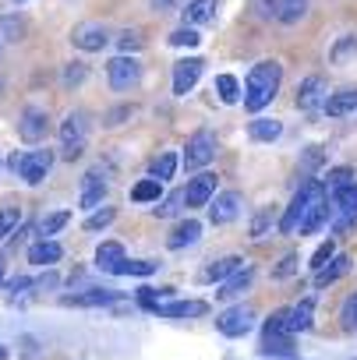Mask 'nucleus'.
Here are the masks:
<instances>
[{"instance_id":"nucleus-1","label":"nucleus","mask_w":357,"mask_h":360,"mask_svg":"<svg viewBox=\"0 0 357 360\" xmlns=\"http://www.w3.org/2000/svg\"><path fill=\"white\" fill-rule=\"evenodd\" d=\"M280 82H283L280 60H262V64H255L251 75H248V85H244V106H248L251 113L265 110V106L276 99Z\"/></svg>"},{"instance_id":"nucleus-2","label":"nucleus","mask_w":357,"mask_h":360,"mask_svg":"<svg viewBox=\"0 0 357 360\" xmlns=\"http://www.w3.org/2000/svg\"><path fill=\"white\" fill-rule=\"evenodd\" d=\"M8 166H11V173H18L25 184H43L46 180V173H50V166H54V152L50 148H39V152H15L11 159H8Z\"/></svg>"},{"instance_id":"nucleus-3","label":"nucleus","mask_w":357,"mask_h":360,"mask_svg":"<svg viewBox=\"0 0 357 360\" xmlns=\"http://www.w3.org/2000/svg\"><path fill=\"white\" fill-rule=\"evenodd\" d=\"M85 138H89V117L85 113H68L64 124H61V155L78 159L85 152Z\"/></svg>"},{"instance_id":"nucleus-4","label":"nucleus","mask_w":357,"mask_h":360,"mask_svg":"<svg viewBox=\"0 0 357 360\" xmlns=\"http://www.w3.org/2000/svg\"><path fill=\"white\" fill-rule=\"evenodd\" d=\"M255 307L251 304H237V307H230V311H223L220 318H216V328L223 332V335H230V339H241V335H248L251 328H255Z\"/></svg>"},{"instance_id":"nucleus-5","label":"nucleus","mask_w":357,"mask_h":360,"mask_svg":"<svg viewBox=\"0 0 357 360\" xmlns=\"http://www.w3.org/2000/svg\"><path fill=\"white\" fill-rule=\"evenodd\" d=\"M213 155H216V134L213 131H195L188 138V148H184V166L202 169V166L213 162Z\"/></svg>"},{"instance_id":"nucleus-6","label":"nucleus","mask_w":357,"mask_h":360,"mask_svg":"<svg viewBox=\"0 0 357 360\" xmlns=\"http://www.w3.org/2000/svg\"><path fill=\"white\" fill-rule=\"evenodd\" d=\"M106 78H110V89L127 92V89L138 85V78H142V64H138L134 57H113V60L106 64Z\"/></svg>"},{"instance_id":"nucleus-7","label":"nucleus","mask_w":357,"mask_h":360,"mask_svg":"<svg viewBox=\"0 0 357 360\" xmlns=\"http://www.w3.org/2000/svg\"><path fill=\"white\" fill-rule=\"evenodd\" d=\"M325 99H329V85H325V78L311 75V78H304V82L297 85V110H304V113L325 110Z\"/></svg>"},{"instance_id":"nucleus-8","label":"nucleus","mask_w":357,"mask_h":360,"mask_svg":"<svg viewBox=\"0 0 357 360\" xmlns=\"http://www.w3.org/2000/svg\"><path fill=\"white\" fill-rule=\"evenodd\" d=\"M332 212H336V226L339 230L357 223V180H350V184L332 191Z\"/></svg>"},{"instance_id":"nucleus-9","label":"nucleus","mask_w":357,"mask_h":360,"mask_svg":"<svg viewBox=\"0 0 357 360\" xmlns=\"http://www.w3.org/2000/svg\"><path fill=\"white\" fill-rule=\"evenodd\" d=\"M241 195L237 191H223V195H213V202H209V219H213V226H227V223H234L237 216H241Z\"/></svg>"},{"instance_id":"nucleus-10","label":"nucleus","mask_w":357,"mask_h":360,"mask_svg":"<svg viewBox=\"0 0 357 360\" xmlns=\"http://www.w3.org/2000/svg\"><path fill=\"white\" fill-rule=\"evenodd\" d=\"M202 60L199 57H192V60H177L173 64V96H188L195 85H199V78H202Z\"/></svg>"},{"instance_id":"nucleus-11","label":"nucleus","mask_w":357,"mask_h":360,"mask_svg":"<svg viewBox=\"0 0 357 360\" xmlns=\"http://www.w3.org/2000/svg\"><path fill=\"white\" fill-rule=\"evenodd\" d=\"M18 134H22V141H29V145L43 141V138L50 134V117H46V110H25L22 120H18Z\"/></svg>"},{"instance_id":"nucleus-12","label":"nucleus","mask_w":357,"mask_h":360,"mask_svg":"<svg viewBox=\"0 0 357 360\" xmlns=\"http://www.w3.org/2000/svg\"><path fill=\"white\" fill-rule=\"evenodd\" d=\"M152 311L159 318H202V314H209V304L206 300H163Z\"/></svg>"},{"instance_id":"nucleus-13","label":"nucleus","mask_w":357,"mask_h":360,"mask_svg":"<svg viewBox=\"0 0 357 360\" xmlns=\"http://www.w3.org/2000/svg\"><path fill=\"white\" fill-rule=\"evenodd\" d=\"M71 43H75L78 50L96 53V50H103V46L110 43V32H106L99 22H85V25H78V29L71 32Z\"/></svg>"},{"instance_id":"nucleus-14","label":"nucleus","mask_w":357,"mask_h":360,"mask_svg":"<svg viewBox=\"0 0 357 360\" xmlns=\"http://www.w3.org/2000/svg\"><path fill=\"white\" fill-rule=\"evenodd\" d=\"M311 325H315V297H304V300H297L294 307H287V321H283V328H287L290 335L308 332Z\"/></svg>"},{"instance_id":"nucleus-15","label":"nucleus","mask_w":357,"mask_h":360,"mask_svg":"<svg viewBox=\"0 0 357 360\" xmlns=\"http://www.w3.org/2000/svg\"><path fill=\"white\" fill-rule=\"evenodd\" d=\"M184 195V202L192 205V209H202V205H209L213 202V195H216V176L213 173H202V176H195L192 184L181 191Z\"/></svg>"},{"instance_id":"nucleus-16","label":"nucleus","mask_w":357,"mask_h":360,"mask_svg":"<svg viewBox=\"0 0 357 360\" xmlns=\"http://www.w3.org/2000/svg\"><path fill=\"white\" fill-rule=\"evenodd\" d=\"M251 279H255V269L244 262L230 279H223V283H220V293H216V297H220V300H234V297H241V293L251 286Z\"/></svg>"},{"instance_id":"nucleus-17","label":"nucleus","mask_w":357,"mask_h":360,"mask_svg":"<svg viewBox=\"0 0 357 360\" xmlns=\"http://www.w3.org/2000/svg\"><path fill=\"white\" fill-rule=\"evenodd\" d=\"M350 272V258L346 255H332L329 258V265H322V269H315V286L322 290V286H332L339 276H346Z\"/></svg>"},{"instance_id":"nucleus-18","label":"nucleus","mask_w":357,"mask_h":360,"mask_svg":"<svg viewBox=\"0 0 357 360\" xmlns=\"http://www.w3.org/2000/svg\"><path fill=\"white\" fill-rule=\"evenodd\" d=\"M216 11H220V4H216V0H192V4L181 11L184 15V25H206V22H213L216 18Z\"/></svg>"},{"instance_id":"nucleus-19","label":"nucleus","mask_w":357,"mask_h":360,"mask_svg":"<svg viewBox=\"0 0 357 360\" xmlns=\"http://www.w3.org/2000/svg\"><path fill=\"white\" fill-rule=\"evenodd\" d=\"M269 4H273V15L283 25H297L308 15V0H269Z\"/></svg>"},{"instance_id":"nucleus-20","label":"nucleus","mask_w":357,"mask_h":360,"mask_svg":"<svg viewBox=\"0 0 357 360\" xmlns=\"http://www.w3.org/2000/svg\"><path fill=\"white\" fill-rule=\"evenodd\" d=\"M199 237H202V223L199 219H184L181 226H177L173 233H170V248L173 251H181V248H192V244H199Z\"/></svg>"},{"instance_id":"nucleus-21","label":"nucleus","mask_w":357,"mask_h":360,"mask_svg":"<svg viewBox=\"0 0 357 360\" xmlns=\"http://www.w3.org/2000/svg\"><path fill=\"white\" fill-rule=\"evenodd\" d=\"M124 258H127V255H124V248H120L117 240H106V244L96 248V269H99V272H117V265H120Z\"/></svg>"},{"instance_id":"nucleus-22","label":"nucleus","mask_w":357,"mask_h":360,"mask_svg":"<svg viewBox=\"0 0 357 360\" xmlns=\"http://www.w3.org/2000/svg\"><path fill=\"white\" fill-rule=\"evenodd\" d=\"M61 255H64L61 244H57V240H46V237H43L39 244L29 248V262H32V265H57Z\"/></svg>"},{"instance_id":"nucleus-23","label":"nucleus","mask_w":357,"mask_h":360,"mask_svg":"<svg viewBox=\"0 0 357 360\" xmlns=\"http://www.w3.org/2000/svg\"><path fill=\"white\" fill-rule=\"evenodd\" d=\"M262 353L290 356V353H294V335H290V332H265V328H262Z\"/></svg>"},{"instance_id":"nucleus-24","label":"nucleus","mask_w":357,"mask_h":360,"mask_svg":"<svg viewBox=\"0 0 357 360\" xmlns=\"http://www.w3.org/2000/svg\"><path fill=\"white\" fill-rule=\"evenodd\" d=\"M353 110H357V89H343V92H336V96L325 99V113L329 117H346Z\"/></svg>"},{"instance_id":"nucleus-25","label":"nucleus","mask_w":357,"mask_h":360,"mask_svg":"<svg viewBox=\"0 0 357 360\" xmlns=\"http://www.w3.org/2000/svg\"><path fill=\"white\" fill-rule=\"evenodd\" d=\"M241 265H244V262H241L237 255H230V258H220V262H213V265L202 272V279H206V283H223V279H230V276H234Z\"/></svg>"},{"instance_id":"nucleus-26","label":"nucleus","mask_w":357,"mask_h":360,"mask_svg":"<svg viewBox=\"0 0 357 360\" xmlns=\"http://www.w3.org/2000/svg\"><path fill=\"white\" fill-rule=\"evenodd\" d=\"M248 134H251V141H276L283 134V124L269 120V117H258V120L248 124Z\"/></svg>"},{"instance_id":"nucleus-27","label":"nucleus","mask_w":357,"mask_h":360,"mask_svg":"<svg viewBox=\"0 0 357 360\" xmlns=\"http://www.w3.org/2000/svg\"><path fill=\"white\" fill-rule=\"evenodd\" d=\"M103 195H106V180H99V169H92V173L85 176L82 209H92V205H99V202H103Z\"/></svg>"},{"instance_id":"nucleus-28","label":"nucleus","mask_w":357,"mask_h":360,"mask_svg":"<svg viewBox=\"0 0 357 360\" xmlns=\"http://www.w3.org/2000/svg\"><path fill=\"white\" fill-rule=\"evenodd\" d=\"M120 293L117 290H89V293H75L68 297L64 304H82V307H103V304H113Z\"/></svg>"},{"instance_id":"nucleus-29","label":"nucleus","mask_w":357,"mask_h":360,"mask_svg":"<svg viewBox=\"0 0 357 360\" xmlns=\"http://www.w3.org/2000/svg\"><path fill=\"white\" fill-rule=\"evenodd\" d=\"M159 195H163V184L159 180H138V184L131 188V202H159Z\"/></svg>"},{"instance_id":"nucleus-30","label":"nucleus","mask_w":357,"mask_h":360,"mask_svg":"<svg viewBox=\"0 0 357 360\" xmlns=\"http://www.w3.org/2000/svg\"><path fill=\"white\" fill-rule=\"evenodd\" d=\"M173 169H177V155L173 152H163L156 162H152V180H159V184H166V180L173 176Z\"/></svg>"},{"instance_id":"nucleus-31","label":"nucleus","mask_w":357,"mask_h":360,"mask_svg":"<svg viewBox=\"0 0 357 360\" xmlns=\"http://www.w3.org/2000/svg\"><path fill=\"white\" fill-rule=\"evenodd\" d=\"M68 223H71V212H68V209H61V212H54V216H43L39 233H43V237H54V233H61Z\"/></svg>"},{"instance_id":"nucleus-32","label":"nucleus","mask_w":357,"mask_h":360,"mask_svg":"<svg viewBox=\"0 0 357 360\" xmlns=\"http://www.w3.org/2000/svg\"><path fill=\"white\" fill-rule=\"evenodd\" d=\"M216 92H220L223 103H237V99H241V85H237L234 75H220V78H216Z\"/></svg>"},{"instance_id":"nucleus-33","label":"nucleus","mask_w":357,"mask_h":360,"mask_svg":"<svg viewBox=\"0 0 357 360\" xmlns=\"http://www.w3.org/2000/svg\"><path fill=\"white\" fill-rule=\"evenodd\" d=\"M22 223V212L18 209H0V240H8Z\"/></svg>"},{"instance_id":"nucleus-34","label":"nucleus","mask_w":357,"mask_h":360,"mask_svg":"<svg viewBox=\"0 0 357 360\" xmlns=\"http://www.w3.org/2000/svg\"><path fill=\"white\" fill-rule=\"evenodd\" d=\"M25 36V22L8 15V18H0V39H22Z\"/></svg>"},{"instance_id":"nucleus-35","label":"nucleus","mask_w":357,"mask_h":360,"mask_svg":"<svg viewBox=\"0 0 357 360\" xmlns=\"http://www.w3.org/2000/svg\"><path fill=\"white\" fill-rule=\"evenodd\" d=\"M152 272H156L152 262H127V258H124V262L117 265L113 276H152Z\"/></svg>"},{"instance_id":"nucleus-36","label":"nucleus","mask_w":357,"mask_h":360,"mask_svg":"<svg viewBox=\"0 0 357 360\" xmlns=\"http://www.w3.org/2000/svg\"><path fill=\"white\" fill-rule=\"evenodd\" d=\"M339 321H343V328H357V290L343 300V307H339Z\"/></svg>"},{"instance_id":"nucleus-37","label":"nucleus","mask_w":357,"mask_h":360,"mask_svg":"<svg viewBox=\"0 0 357 360\" xmlns=\"http://www.w3.org/2000/svg\"><path fill=\"white\" fill-rule=\"evenodd\" d=\"M202 43V36L192 29V25H184V29H177L173 36H170V46H199Z\"/></svg>"},{"instance_id":"nucleus-38","label":"nucleus","mask_w":357,"mask_h":360,"mask_svg":"<svg viewBox=\"0 0 357 360\" xmlns=\"http://www.w3.org/2000/svg\"><path fill=\"white\" fill-rule=\"evenodd\" d=\"M173 297V290H138V304L142 307H156V304H163V300H170Z\"/></svg>"},{"instance_id":"nucleus-39","label":"nucleus","mask_w":357,"mask_h":360,"mask_svg":"<svg viewBox=\"0 0 357 360\" xmlns=\"http://www.w3.org/2000/svg\"><path fill=\"white\" fill-rule=\"evenodd\" d=\"M350 180H353V169H346V166H339V169H329V176L322 180V184H325V191L332 188H343V184H350Z\"/></svg>"},{"instance_id":"nucleus-40","label":"nucleus","mask_w":357,"mask_h":360,"mask_svg":"<svg viewBox=\"0 0 357 360\" xmlns=\"http://www.w3.org/2000/svg\"><path fill=\"white\" fill-rule=\"evenodd\" d=\"M322 162H325V148H322V145L304 148V155H301V166H304V169H318Z\"/></svg>"},{"instance_id":"nucleus-41","label":"nucleus","mask_w":357,"mask_h":360,"mask_svg":"<svg viewBox=\"0 0 357 360\" xmlns=\"http://www.w3.org/2000/svg\"><path fill=\"white\" fill-rule=\"evenodd\" d=\"M113 219H117V212H113V209H103V212H92V216L85 219V230H92V233H96V230H103V226H110Z\"/></svg>"},{"instance_id":"nucleus-42","label":"nucleus","mask_w":357,"mask_h":360,"mask_svg":"<svg viewBox=\"0 0 357 360\" xmlns=\"http://www.w3.org/2000/svg\"><path fill=\"white\" fill-rule=\"evenodd\" d=\"M269 226H273V209H262V212L255 216V223H251V237H255V240H262Z\"/></svg>"},{"instance_id":"nucleus-43","label":"nucleus","mask_w":357,"mask_h":360,"mask_svg":"<svg viewBox=\"0 0 357 360\" xmlns=\"http://www.w3.org/2000/svg\"><path fill=\"white\" fill-rule=\"evenodd\" d=\"M181 205H184V195H173V198H166L163 205H156V216H159V219L177 216V212H181Z\"/></svg>"},{"instance_id":"nucleus-44","label":"nucleus","mask_w":357,"mask_h":360,"mask_svg":"<svg viewBox=\"0 0 357 360\" xmlns=\"http://www.w3.org/2000/svg\"><path fill=\"white\" fill-rule=\"evenodd\" d=\"M332 255H336V244H332V237H329V240H325V244H322V248L311 255V269H322V265H325Z\"/></svg>"},{"instance_id":"nucleus-45","label":"nucleus","mask_w":357,"mask_h":360,"mask_svg":"<svg viewBox=\"0 0 357 360\" xmlns=\"http://www.w3.org/2000/svg\"><path fill=\"white\" fill-rule=\"evenodd\" d=\"M294 272H297V255H287V258L273 269V279H290Z\"/></svg>"},{"instance_id":"nucleus-46","label":"nucleus","mask_w":357,"mask_h":360,"mask_svg":"<svg viewBox=\"0 0 357 360\" xmlns=\"http://www.w3.org/2000/svg\"><path fill=\"white\" fill-rule=\"evenodd\" d=\"M350 53H357V36H343V43L332 50V60H346Z\"/></svg>"},{"instance_id":"nucleus-47","label":"nucleus","mask_w":357,"mask_h":360,"mask_svg":"<svg viewBox=\"0 0 357 360\" xmlns=\"http://www.w3.org/2000/svg\"><path fill=\"white\" fill-rule=\"evenodd\" d=\"M82 82H85V64H68L64 85H82Z\"/></svg>"},{"instance_id":"nucleus-48","label":"nucleus","mask_w":357,"mask_h":360,"mask_svg":"<svg viewBox=\"0 0 357 360\" xmlns=\"http://www.w3.org/2000/svg\"><path fill=\"white\" fill-rule=\"evenodd\" d=\"M117 43H120V46H124V50H138V46H142V43H145V39H142V32H138V29H134V32H124V36H120V39H117Z\"/></svg>"},{"instance_id":"nucleus-49","label":"nucleus","mask_w":357,"mask_h":360,"mask_svg":"<svg viewBox=\"0 0 357 360\" xmlns=\"http://www.w3.org/2000/svg\"><path fill=\"white\" fill-rule=\"evenodd\" d=\"M29 286H32V279H25V276H22V279H15V283H11V293H22V290H29Z\"/></svg>"},{"instance_id":"nucleus-50","label":"nucleus","mask_w":357,"mask_h":360,"mask_svg":"<svg viewBox=\"0 0 357 360\" xmlns=\"http://www.w3.org/2000/svg\"><path fill=\"white\" fill-rule=\"evenodd\" d=\"M152 4H156V8H170V4H173V0H152Z\"/></svg>"},{"instance_id":"nucleus-51","label":"nucleus","mask_w":357,"mask_h":360,"mask_svg":"<svg viewBox=\"0 0 357 360\" xmlns=\"http://www.w3.org/2000/svg\"><path fill=\"white\" fill-rule=\"evenodd\" d=\"M0 360H8V346H0Z\"/></svg>"},{"instance_id":"nucleus-52","label":"nucleus","mask_w":357,"mask_h":360,"mask_svg":"<svg viewBox=\"0 0 357 360\" xmlns=\"http://www.w3.org/2000/svg\"><path fill=\"white\" fill-rule=\"evenodd\" d=\"M0 283H4V258H0Z\"/></svg>"},{"instance_id":"nucleus-53","label":"nucleus","mask_w":357,"mask_h":360,"mask_svg":"<svg viewBox=\"0 0 357 360\" xmlns=\"http://www.w3.org/2000/svg\"><path fill=\"white\" fill-rule=\"evenodd\" d=\"M18 4H22V0H18Z\"/></svg>"}]
</instances>
